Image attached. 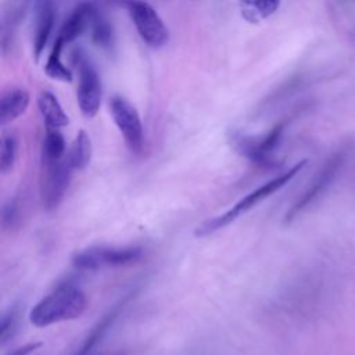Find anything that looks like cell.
<instances>
[{
	"label": "cell",
	"instance_id": "obj_15",
	"mask_svg": "<svg viewBox=\"0 0 355 355\" xmlns=\"http://www.w3.org/2000/svg\"><path fill=\"white\" fill-rule=\"evenodd\" d=\"M90 157H92L90 137L87 136V133L85 130H79V133L76 135V137L67 154L68 164L72 168V171L83 169L89 164Z\"/></svg>",
	"mask_w": 355,
	"mask_h": 355
},
{
	"label": "cell",
	"instance_id": "obj_21",
	"mask_svg": "<svg viewBox=\"0 0 355 355\" xmlns=\"http://www.w3.org/2000/svg\"><path fill=\"white\" fill-rule=\"evenodd\" d=\"M1 223L4 229L14 230L21 223V208L15 200H10L3 205Z\"/></svg>",
	"mask_w": 355,
	"mask_h": 355
},
{
	"label": "cell",
	"instance_id": "obj_3",
	"mask_svg": "<svg viewBox=\"0 0 355 355\" xmlns=\"http://www.w3.org/2000/svg\"><path fill=\"white\" fill-rule=\"evenodd\" d=\"M143 257L140 247H87L72 255V265L80 270H98L136 263Z\"/></svg>",
	"mask_w": 355,
	"mask_h": 355
},
{
	"label": "cell",
	"instance_id": "obj_6",
	"mask_svg": "<svg viewBox=\"0 0 355 355\" xmlns=\"http://www.w3.org/2000/svg\"><path fill=\"white\" fill-rule=\"evenodd\" d=\"M73 64L78 71V104L82 114L92 118L98 112L103 97L100 75L94 64L82 50L73 53Z\"/></svg>",
	"mask_w": 355,
	"mask_h": 355
},
{
	"label": "cell",
	"instance_id": "obj_14",
	"mask_svg": "<svg viewBox=\"0 0 355 355\" xmlns=\"http://www.w3.org/2000/svg\"><path fill=\"white\" fill-rule=\"evenodd\" d=\"M37 105L42 116L44 118L47 128L58 129L68 125L69 118L65 114L57 97L51 92H47V90L42 92L37 97Z\"/></svg>",
	"mask_w": 355,
	"mask_h": 355
},
{
	"label": "cell",
	"instance_id": "obj_18",
	"mask_svg": "<svg viewBox=\"0 0 355 355\" xmlns=\"http://www.w3.org/2000/svg\"><path fill=\"white\" fill-rule=\"evenodd\" d=\"M62 49L64 47L60 43L54 42V46H53V49L50 51V55L47 58L44 71L51 79H57V80H62V82H71L72 80V72L69 71V68H67V65L61 60Z\"/></svg>",
	"mask_w": 355,
	"mask_h": 355
},
{
	"label": "cell",
	"instance_id": "obj_9",
	"mask_svg": "<svg viewBox=\"0 0 355 355\" xmlns=\"http://www.w3.org/2000/svg\"><path fill=\"white\" fill-rule=\"evenodd\" d=\"M110 110L126 146L132 153L139 154L144 146V129L137 110L122 96L111 98Z\"/></svg>",
	"mask_w": 355,
	"mask_h": 355
},
{
	"label": "cell",
	"instance_id": "obj_23",
	"mask_svg": "<svg viewBox=\"0 0 355 355\" xmlns=\"http://www.w3.org/2000/svg\"><path fill=\"white\" fill-rule=\"evenodd\" d=\"M40 347H42V343H29V344L15 348L14 351L8 352L7 355H31L33 351H36Z\"/></svg>",
	"mask_w": 355,
	"mask_h": 355
},
{
	"label": "cell",
	"instance_id": "obj_1",
	"mask_svg": "<svg viewBox=\"0 0 355 355\" xmlns=\"http://www.w3.org/2000/svg\"><path fill=\"white\" fill-rule=\"evenodd\" d=\"M87 306L85 293L72 283H64L43 297L29 312V322L36 327L79 318Z\"/></svg>",
	"mask_w": 355,
	"mask_h": 355
},
{
	"label": "cell",
	"instance_id": "obj_5",
	"mask_svg": "<svg viewBox=\"0 0 355 355\" xmlns=\"http://www.w3.org/2000/svg\"><path fill=\"white\" fill-rule=\"evenodd\" d=\"M287 122L282 121L276 123L262 136H248L243 133H234L232 143L234 148L251 162L268 168L275 165L273 153L277 150L286 129Z\"/></svg>",
	"mask_w": 355,
	"mask_h": 355
},
{
	"label": "cell",
	"instance_id": "obj_20",
	"mask_svg": "<svg viewBox=\"0 0 355 355\" xmlns=\"http://www.w3.org/2000/svg\"><path fill=\"white\" fill-rule=\"evenodd\" d=\"M279 1H245L241 3L243 17L251 22L263 19L272 15L279 8Z\"/></svg>",
	"mask_w": 355,
	"mask_h": 355
},
{
	"label": "cell",
	"instance_id": "obj_13",
	"mask_svg": "<svg viewBox=\"0 0 355 355\" xmlns=\"http://www.w3.org/2000/svg\"><path fill=\"white\" fill-rule=\"evenodd\" d=\"M29 105V93L21 87L3 92L0 97V122L6 125L25 114Z\"/></svg>",
	"mask_w": 355,
	"mask_h": 355
},
{
	"label": "cell",
	"instance_id": "obj_8",
	"mask_svg": "<svg viewBox=\"0 0 355 355\" xmlns=\"http://www.w3.org/2000/svg\"><path fill=\"white\" fill-rule=\"evenodd\" d=\"M126 7L139 36L147 46L159 49L166 44L168 28L153 6L143 1H130Z\"/></svg>",
	"mask_w": 355,
	"mask_h": 355
},
{
	"label": "cell",
	"instance_id": "obj_10",
	"mask_svg": "<svg viewBox=\"0 0 355 355\" xmlns=\"http://www.w3.org/2000/svg\"><path fill=\"white\" fill-rule=\"evenodd\" d=\"M96 8V4L93 3H79L64 21L55 42L64 47L87 32L90 29Z\"/></svg>",
	"mask_w": 355,
	"mask_h": 355
},
{
	"label": "cell",
	"instance_id": "obj_22",
	"mask_svg": "<svg viewBox=\"0 0 355 355\" xmlns=\"http://www.w3.org/2000/svg\"><path fill=\"white\" fill-rule=\"evenodd\" d=\"M17 319H18V312L15 308L8 309L3 318H1V324H0V341L1 344H6L15 333L17 330Z\"/></svg>",
	"mask_w": 355,
	"mask_h": 355
},
{
	"label": "cell",
	"instance_id": "obj_4",
	"mask_svg": "<svg viewBox=\"0 0 355 355\" xmlns=\"http://www.w3.org/2000/svg\"><path fill=\"white\" fill-rule=\"evenodd\" d=\"M345 162V153L338 150L333 153L324 164L320 166L318 173L313 176L312 182L304 190V193L294 201V204L287 209L284 215V223H291L300 214H302L308 207H311L316 200H319L324 191L331 186L338 172Z\"/></svg>",
	"mask_w": 355,
	"mask_h": 355
},
{
	"label": "cell",
	"instance_id": "obj_16",
	"mask_svg": "<svg viewBox=\"0 0 355 355\" xmlns=\"http://www.w3.org/2000/svg\"><path fill=\"white\" fill-rule=\"evenodd\" d=\"M89 31H90V37L96 46L104 50H110L114 44L112 26L107 19V17L98 8H96L94 11Z\"/></svg>",
	"mask_w": 355,
	"mask_h": 355
},
{
	"label": "cell",
	"instance_id": "obj_19",
	"mask_svg": "<svg viewBox=\"0 0 355 355\" xmlns=\"http://www.w3.org/2000/svg\"><path fill=\"white\" fill-rule=\"evenodd\" d=\"M18 154V139L12 133H6L1 137V148H0V171L1 173H7L12 169Z\"/></svg>",
	"mask_w": 355,
	"mask_h": 355
},
{
	"label": "cell",
	"instance_id": "obj_7",
	"mask_svg": "<svg viewBox=\"0 0 355 355\" xmlns=\"http://www.w3.org/2000/svg\"><path fill=\"white\" fill-rule=\"evenodd\" d=\"M72 172L67 157L61 161H40V200L44 209L53 211L61 204Z\"/></svg>",
	"mask_w": 355,
	"mask_h": 355
},
{
	"label": "cell",
	"instance_id": "obj_2",
	"mask_svg": "<svg viewBox=\"0 0 355 355\" xmlns=\"http://www.w3.org/2000/svg\"><path fill=\"white\" fill-rule=\"evenodd\" d=\"M306 162H308L306 159H301L300 162H297L295 165L288 168L284 173L270 179L269 182L261 184L259 187H257L255 190H252L251 193L244 196L241 200H239L232 208H229L222 215H218V216L204 220L201 225L197 226V229L194 230V234L197 237H205V236L215 233L216 230H219L222 227H226L227 225L234 222L239 216L248 212L252 207L258 205L261 201L266 200L269 196H272L273 193H276L282 187H284L290 180H293L298 175V172L302 171V168L306 165Z\"/></svg>",
	"mask_w": 355,
	"mask_h": 355
},
{
	"label": "cell",
	"instance_id": "obj_11",
	"mask_svg": "<svg viewBox=\"0 0 355 355\" xmlns=\"http://www.w3.org/2000/svg\"><path fill=\"white\" fill-rule=\"evenodd\" d=\"M57 18L55 6L51 1L36 3V19L33 32V55L36 60L42 55L54 28Z\"/></svg>",
	"mask_w": 355,
	"mask_h": 355
},
{
	"label": "cell",
	"instance_id": "obj_24",
	"mask_svg": "<svg viewBox=\"0 0 355 355\" xmlns=\"http://www.w3.org/2000/svg\"><path fill=\"white\" fill-rule=\"evenodd\" d=\"M352 35H354V37H355V29H354V32H352Z\"/></svg>",
	"mask_w": 355,
	"mask_h": 355
},
{
	"label": "cell",
	"instance_id": "obj_12",
	"mask_svg": "<svg viewBox=\"0 0 355 355\" xmlns=\"http://www.w3.org/2000/svg\"><path fill=\"white\" fill-rule=\"evenodd\" d=\"M135 297V293H129L128 295H125L118 304H115V306L112 309H110L97 323L96 326L90 330V333L86 336L85 341L82 343V345L78 348V351L73 355H87L101 340L103 337L107 334V331L111 329V326L114 324V322L116 320V318L119 316L121 311H123V308L126 306V304L129 302V300Z\"/></svg>",
	"mask_w": 355,
	"mask_h": 355
},
{
	"label": "cell",
	"instance_id": "obj_17",
	"mask_svg": "<svg viewBox=\"0 0 355 355\" xmlns=\"http://www.w3.org/2000/svg\"><path fill=\"white\" fill-rule=\"evenodd\" d=\"M65 158V140L58 129L47 128L42 143L40 161H61Z\"/></svg>",
	"mask_w": 355,
	"mask_h": 355
}]
</instances>
